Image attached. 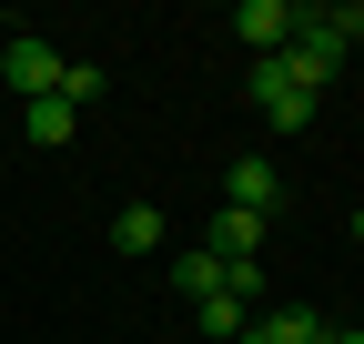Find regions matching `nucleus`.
Wrapping results in <instances>:
<instances>
[{"label":"nucleus","mask_w":364,"mask_h":344,"mask_svg":"<svg viewBox=\"0 0 364 344\" xmlns=\"http://www.w3.org/2000/svg\"><path fill=\"white\" fill-rule=\"evenodd\" d=\"M102 81H112L102 61H61V102H71V112H81V102H102Z\"/></svg>","instance_id":"12"},{"label":"nucleus","mask_w":364,"mask_h":344,"mask_svg":"<svg viewBox=\"0 0 364 344\" xmlns=\"http://www.w3.org/2000/svg\"><path fill=\"white\" fill-rule=\"evenodd\" d=\"M344 41H354V51H364V0H344Z\"/></svg>","instance_id":"13"},{"label":"nucleus","mask_w":364,"mask_h":344,"mask_svg":"<svg viewBox=\"0 0 364 344\" xmlns=\"http://www.w3.org/2000/svg\"><path fill=\"white\" fill-rule=\"evenodd\" d=\"M0 81H11L21 102H41V92H61V51H51V41H41V31H11V41H0Z\"/></svg>","instance_id":"3"},{"label":"nucleus","mask_w":364,"mask_h":344,"mask_svg":"<svg viewBox=\"0 0 364 344\" xmlns=\"http://www.w3.org/2000/svg\"><path fill=\"white\" fill-rule=\"evenodd\" d=\"M253 324H263V334H273V344H324V334H334V324H324V314H314V304H263V314H253Z\"/></svg>","instance_id":"10"},{"label":"nucleus","mask_w":364,"mask_h":344,"mask_svg":"<svg viewBox=\"0 0 364 344\" xmlns=\"http://www.w3.org/2000/svg\"><path fill=\"white\" fill-rule=\"evenodd\" d=\"M162 274H172V294H182V304H203V294H233V264H213L203 243H193V253H172Z\"/></svg>","instance_id":"8"},{"label":"nucleus","mask_w":364,"mask_h":344,"mask_svg":"<svg viewBox=\"0 0 364 344\" xmlns=\"http://www.w3.org/2000/svg\"><path fill=\"white\" fill-rule=\"evenodd\" d=\"M243 344H273V334H263V324H243Z\"/></svg>","instance_id":"15"},{"label":"nucleus","mask_w":364,"mask_h":344,"mask_svg":"<svg viewBox=\"0 0 364 344\" xmlns=\"http://www.w3.org/2000/svg\"><path fill=\"white\" fill-rule=\"evenodd\" d=\"M354 243H364V203H354Z\"/></svg>","instance_id":"16"},{"label":"nucleus","mask_w":364,"mask_h":344,"mask_svg":"<svg viewBox=\"0 0 364 344\" xmlns=\"http://www.w3.org/2000/svg\"><path fill=\"white\" fill-rule=\"evenodd\" d=\"M314 102H324V92H304L284 61H253V112H263V132H273V142H294L304 122H314Z\"/></svg>","instance_id":"2"},{"label":"nucleus","mask_w":364,"mask_h":344,"mask_svg":"<svg viewBox=\"0 0 364 344\" xmlns=\"http://www.w3.org/2000/svg\"><path fill=\"white\" fill-rule=\"evenodd\" d=\"M193 324H203L213 344H243V324H253V304H243V294H203V304H193Z\"/></svg>","instance_id":"11"},{"label":"nucleus","mask_w":364,"mask_h":344,"mask_svg":"<svg viewBox=\"0 0 364 344\" xmlns=\"http://www.w3.org/2000/svg\"><path fill=\"white\" fill-rule=\"evenodd\" d=\"M263 233H273V223H253V213H233V203H213L203 253H213V264H263Z\"/></svg>","instance_id":"6"},{"label":"nucleus","mask_w":364,"mask_h":344,"mask_svg":"<svg viewBox=\"0 0 364 344\" xmlns=\"http://www.w3.org/2000/svg\"><path fill=\"white\" fill-rule=\"evenodd\" d=\"M162 243H172V233H162V213H152V203H122V213H112V253H132V264H152Z\"/></svg>","instance_id":"9"},{"label":"nucleus","mask_w":364,"mask_h":344,"mask_svg":"<svg viewBox=\"0 0 364 344\" xmlns=\"http://www.w3.org/2000/svg\"><path fill=\"white\" fill-rule=\"evenodd\" d=\"M294 21H304L294 0H243V11L223 21V31H233V41H243L253 61H284V51H294Z\"/></svg>","instance_id":"4"},{"label":"nucleus","mask_w":364,"mask_h":344,"mask_svg":"<svg viewBox=\"0 0 364 344\" xmlns=\"http://www.w3.org/2000/svg\"><path fill=\"white\" fill-rule=\"evenodd\" d=\"M324 344H364V324H334V334H324Z\"/></svg>","instance_id":"14"},{"label":"nucleus","mask_w":364,"mask_h":344,"mask_svg":"<svg viewBox=\"0 0 364 344\" xmlns=\"http://www.w3.org/2000/svg\"><path fill=\"white\" fill-rule=\"evenodd\" d=\"M213 203H233V213H253V223H273V203H284V172H273V152L223 162V193H213Z\"/></svg>","instance_id":"5"},{"label":"nucleus","mask_w":364,"mask_h":344,"mask_svg":"<svg viewBox=\"0 0 364 344\" xmlns=\"http://www.w3.org/2000/svg\"><path fill=\"white\" fill-rule=\"evenodd\" d=\"M354 61V41H344V11H304L294 21V51H284V71L304 81V92H324V81Z\"/></svg>","instance_id":"1"},{"label":"nucleus","mask_w":364,"mask_h":344,"mask_svg":"<svg viewBox=\"0 0 364 344\" xmlns=\"http://www.w3.org/2000/svg\"><path fill=\"white\" fill-rule=\"evenodd\" d=\"M71 132H81V112H71L61 92H41V102H21V142H31V152H61Z\"/></svg>","instance_id":"7"}]
</instances>
